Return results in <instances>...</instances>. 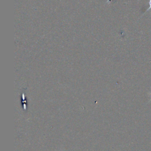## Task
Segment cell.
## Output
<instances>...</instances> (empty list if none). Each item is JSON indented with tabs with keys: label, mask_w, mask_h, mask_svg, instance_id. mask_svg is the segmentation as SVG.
I'll list each match as a JSON object with an SVG mask.
<instances>
[{
	"label": "cell",
	"mask_w": 151,
	"mask_h": 151,
	"mask_svg": "<svg viewBox=\"0 0 151 151\" xmlns=\"http://www.w3.org/2000/svg\"><path fill=\"white\" fill-rule=\"evenodd\" d=\"M149 7L148 8L147 10L151 9V0H149Z\"/></svg>",
	"instance_id": "1"
}]
</instances>
